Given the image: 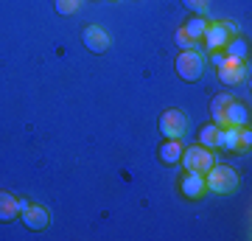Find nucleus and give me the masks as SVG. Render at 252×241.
Segmentation results:
<instances>
[{
	"instance_id": "16",
	"label": "nucleus",
	"mask_w": 252,
	"mask_h": 241,
	"mask_svg": "<svg viewBox=\"0 0 252 241\" xmlns=\"http://www.w3.org/2000/svg\"><path fill=\"white\" fill-rule=\"evenodd\" d=\"M219 129L221 126L216 124H205L199 129V146H205V149H219Z\"/></svg>"
},
{
	"instance_id": "19",
	"label": "nucleus",
	"mask_w": 252,
	"mask_h": 241,
	"mask_svg": "<svg viewBox=\"0 0 252 241\" xmlns=\"http://www.w3.org/2000/svg\"><path fill=\"white\" fill-rule=\"evenodd\" d=\"M174 39H177V45H180V51H193V48H196L199 42H193V39H190L188 34H185V31H177V36H174Z\"/></svg>"
},
{
	"instance_id": "18",
	"label": "nucleus",
	"mask_w": 252,
	"mask_h": 241,
	"mask_svg": "<svg viewBox=\"0 0 252 241\" xmlns=\"http://www.w3.org/2000/svg\"><path fill=\"white\" fill-rule=\"evenodd\" d=\"M54 6L62 17H67V14H76V11H79L81 0H54Z\"/></svg>"
},
{
	"instance_id": "6",
	"label": "nucleus",
	"mask_w": 252,
	"mask_h": 241,
	"mask_svg": "<svg viewBox=\"0 0 252 241\" xmlns=\"http://www.w3.org/2000/svg\"><path fill=\"white\" fill-rule=\"evenodd\" d=\"M219 79H221V84H227V87H235V84H241V81L247 79V62L224 56V62L219 65Z\"/></svg>"
},
{
	"instance_id": "22",
	"label": "nucleus",
	"mask_w": 252,
	"mask_h": 241,
	"mask_svg": "<svg viewBox=\"0 0 252 241\" xmlns=\"http://www.w3.org/2000/svg\"><path fill=\"white\" fill-rule=\"evenodd\" d=\"M210 62L216 65V68H219L221 62H224V48H221V51H213V56H210Z\"/></svg>"
},
{
	"instance_id": "17",
	"label": "nucleus",
	"mask_w": 252,
	"mask_h": 241,
	"mask_svg": "<svg viewBox=\"0 0 252 241\" xmlns=\"http://www.w3.org/2000/svg\"><path fill=\"white\" fill-rule=\"evenodd\" d=\"M224 56H230V59H241V62H247V56H250V45L244 42V39H230V42L224 45Z\"/></svg>"
},
{
	"instance_id": "5",
	"label": "nucleus",
	"mask_w": 252,
	"mask_h": 241,
	"mask_svg": "<svg viewBox=\"0 0 252 241\" xmlns=\"http://www.w3.org/2000/svg\"><path fill=\"white\" fill-rule=\"evenodd\" d=\"M230 39H233V23H207V31L202 36L207 51H221Z\"/></svg>"
},
{
	"instance_id": "14",
	"label": "nucleus",
	"mask_w": 252,
	"mask_h": 241,
	"mask_svg": "<svg viewBox=\"0 0 252 241\" xmlns=\"http://www.w3.org/2000/svg\"><path fill=\"white\" fill-rule=\"evenodd\" d=\"M230 101H233L230 93H219V96H213V101H210V115H213V124L216 126H224V109H227Z\"/></svg>"
},
{
	"instance_id": "8",
	"label": "nucleus",
	"mask_w": 252,
	"mask_h": 241,
	"mask_svg": "<svg viewBox=\"0 0 252 241\" xmlns=\"http://www.w3.org/2000/svg\"><path fill=\"white\" fill-rule=\"evenodd\" d=\"M81 39H84V45H87V51H93V54H104L109 45H112L109 34L98 26H87L84 31H81Z\"/></svg>"
},
{
	"instance_id": "15",
	"label": "nucleus",
	"mask_w": 252,
	"mask_h": 241,
	"mask_svg": "<svg viewBox=\"0 0 252 241\" xmlns=\"http://www.w3.org/2000/svg\"><path fill=\"white\" fill-rule=\"evenodd\" d=\"M182 31L193 39V42H202V36H205V31H207V20L202 17V14H196V17H190L185 26H182Z\"/></svg>"
},
{
	"instance_id": "7",
	"label": "nucleus",
	"mask_w": 252,
	"mask_h": 241,
	"mask_svg": "<svg viewBox=\"0 0 252 241\" xmlns=\"http://www.w3.org/2000/svg\"><path fill=\"white\" fill-rule=\"evenodd\" d=\"M20 216H23V224H26L28 230H48V227H51V213H48L42 205L28 202V207H23Z\"/></svg>"
},
{
	"instance_id": "11",
	"label": "nucleus",
	"mask_w": 252,
	"mask_h": 241,
	"mask_svg": "<svg viewBox=\"0 0 252 241\" xmlns=\"http://www.w3.org/2000/svg\"><path fill=\"white\" fill-rule=\"evenodd\" d=\"M160 160L165 163V166H177L182 157V143L177 140V138H165V143L160 146Z\"/></svg>"
},
{
	"instance_id": "2",
	"label": "nucleus",
	"mask_w": 252,
	"mask_h": 241,
	"mask_svg": "<svg viewBox=\"0 0 252 241\" xmlns=\"http://www.w3.org/2000/svg\"><path fill=\"white\" fill-rule=\"evenodd\" d=\"M174 70L182 81H199L205 76V56L199 54L196 48L193 51H180L177 62H174Z\"/></svg>"
},
{
	"instance_id": "10",
	"label": "nucleus",
	"mask_w": 252,
	"mask_h": 241,
	"mask_svg": "<svg viewBox=\"0 0 252 241\" xmlns=\"http://www.w3.org/2000/svg\"><path fill=\"white\" fill-rule=\"evenodd\" d=\"M224 126H250V109L241 101H230L224 109Z\"/></svg>"
},
{
	"instance_id": "3",
	"label": "nucleus",
	"mask_w": 252,
	"mask_h": 241,
	"mask_svg": "<svg viewBox=\"0 0 252 241\" xmlns=\"http://www.w3.org/2000/svg\"><path fill=\"white\" fill-rule=\"evenodd\" d=\"M180 163L185 166V171H196V174H205L213 163H216V157H213V152L210 149H205V146H190V149H182V157Z\"/></svg>"
},
{
	"instance_id": "1",
	"label": "nucleus",
	"mask_w": 252,
	"mask_h": 241,
	"mask_svg": "<svg viewBox=\"0 0 252 241\" xmlns=\"http://www.w3.org/2000/svg\"><path fill=\"white\" fill-rule=\"evenodd\" d=\"M235 185H238V174H235V169H230V166L213 163V166L205 171V188L213 191V194H233Z\"/></svg>"
},
{
	"instance_id": "12",
	"label": "nucleus",
	"mask_w": 252,
	"mask_h": 241,
	"mask_svg": "<svg viewBox=\"0 0 252 241\" xmlns=\"http://www.w3.org/2000/svg\"><path fill=\"white\" fill-rule=\"evenodd\" d=\"M241 126H221L219 129V149H230V152H241V140H238Z\"/></svg>"
},
{
	"instance_id": "20",
	"label": "nucleus",
	"mask_w": 252,
	"mask_h": 241,
	"mask_svg": "<svg viewBox=\"0 0 252 241\" xmlns=\"http://www.w3.org/2000/svg\"><path fill=\"white\" fill-rule=\"evenodd\" d=\"M238 140H241V152H244V149L250 152V146H252V132H250V126H241V132H238Z\"/></svg>"
},
{
	"instance_id": "13",
	"label": "nucleus",
	"mask_w": 252,
	"mask_h": 241,
	"mask_svg": "<svg viewBox=\"0 0 252 241\" xmlns=\"http://www.w3.org/2000/svg\"><path fill=\"white\" fill-rule=\"evenodd\" d=\"M17 197L9 191H0V222H11V219H17Z\"/></svg>"
},
{
	"instance_id": "4",
	"label": "nucleus",
	"mask_w": 252,
	"mask_h": 241,
	"mask_svg": "<svg viewBox=\"0 0 252 241\" xmlns=\"http://www.w3.org/2000/svg\"><path fill=\"white\" fill-rule=\"evenodd\" d=\"M185 129H188V118H185L182 109L171 107V109H165V112L160 115V132L165 135V138H177V140H182Z\"/></svg>"
},
{
	"instance_id": "21",
	"label": "nucleus",
	"mask_w": 252,
	"mask_h": 241,
	"mask_svg": "<svg viewBox=\"0 0 252 241\" xmlns=\"http://www.w3.org/2000/svg\"><path fill=\"white\" fill-rule=\"evenodd\" d=\"M182 3H185V6H188L190 11H196V14H202V11L207 9V3H210V0H182Z\"/></svg>"
},
{
	"instance_id": "9",
	"label": "nucleus",
	"mask_w": 252,
	"mask_h": 241,
	"mask_svg": "<svg viewBox=\"0 0 252 241\" xmlns=\"http://www.w3.org/2000/svg\"><path fill=\"white\" fill-rule=\"evenodd\" d=\"M180 191L185 194L188 199H202L205 197V174H196V171H188L180 182Z\"/></svg>"
}]
</instances>
